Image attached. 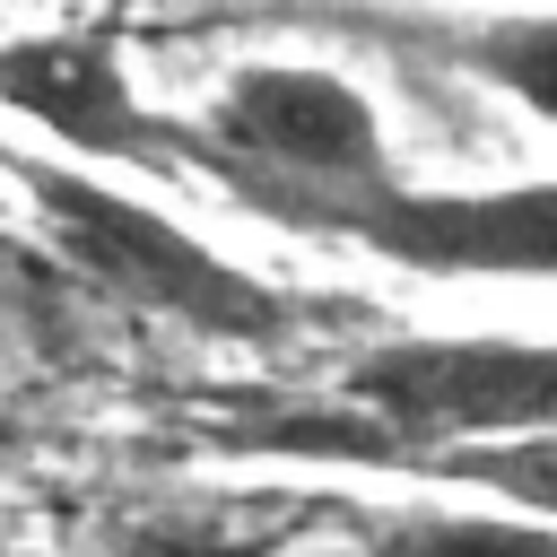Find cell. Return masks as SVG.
I'll return each mask as SVG.
<instances>
[{"mask_svg": "<svg viewBox=\"0 0 557 557\" xmlns=\"http://www.w3.org/2000/svg\"><path fill=\"white\" fill-rule=\"evenodd\" d=\"M287 461L392 470L435 444L557 435V339H383L339 374V400L287 409Z\"/></svg>", "mask_w": 557, "mask_h": 557, "instance_id": "1", "label": "cell"}, {"mask_svg": "<svg viewBox=\"0 0 557 557\" xmlns=\"http://www.w3.org/2000/svg\"><path fill=\"white\" fill-rule=\"evenodd\" d=\"M183 165L226 183L244 209L278 218L287 235H322L366 191L400 183L374 104L339 70L305 61H244L200 122H183Z\"/></svg>", "mask_w": 557, "mask_h": 557, "instance_id": "2", "label": "cell"}, {"mask_svg": "<svg viewBox=\"0 0 557 557\" xmlns=\"http://www.w3.org/2000/svg\"><path fill=\"white\" fill-rule=\"evenodd\" d=\"M9 174L26 183L52 252L104 287L113 305H139L157 322H183L200 339H235V348H278L313 322V305L261 287L252 270H235L226 252H209L200 235H183L165 209L96 183L78 157H9Z\"/></svg>", "mask_w": 557, "mask_h": 557, "instance_id": "3", "label": "cell"}, {"mask_svg": "<svg viewBox=\"0 0 557 557\" xmlns=\"http://www.w3.org/2000/svg\"><path fill=\"white\" fill-rule=\"evenodd\" d=\"M322 244H357L418 278H557V174L496 191L383 183L357 209H339Z\"/></svg>", "mask_w": 557, "mask_h": 557, "instance_id": "4", "label": "cell"}, {"mask_svg": "<svg viewBox=\"0 0 557 557\" xmlns=\"http://www.w3.org/2000/svg\"><path fill=\"white\" fill-rule=\"evenodd\" d=\"M0 104L61 139L78 165H139V174H191L183 165V122L139 104L113 35L61 26V35H17L0 44Z\"/></svg>", "mask_w": 557, "mask_h": 557, "instance_id": "5", "label": "cell"}, {"mask_svg": "<svg viewBox=\"0 0 557 557\" xmlns=\"http://www.w3.org/2000/svg\"><path fill=\"white\" fill-rule=\"evenodd\" d=\"M331 505V496H322ZM357 557H557V522L531 513H444V505H331Z\"/></svg>", "mask_w": 557, "mask_h": 557, "instance_id": "6", "label": "cell"}, {"mask_svg": "<svg viewBox=\"0 0 557 557\" xmlns=\"http://www.w3.org/2000/svg\"><path fill=\"white\" fill-rule=\"evenodd\" d=\"M426 52L453 61L461 78L531 104L540 122H557V17H470V26H435Z\"/></svg>", "mask_w": 557, "mask_h": 557, "instance_id": "7", "label": "cell"}, {"mask_svg": "<svg viewBox=\"0 0 557 557\" xmlns=\"http://www.w3.org/2000/svg\"><path fill=\"white\" fill-rule=\"evenodd\" d=\"M313 522H331L322 496H296V505H226V513H157L139 531H122L113 557H278Z\"/></svg>", "mask_w": 557, "mask_h": 557, "instance_id": "8", "label": "cell"}, {"mask_svg": "<svg viewBox=\"0 0 557 557\" xmlns=\"http://www.w3.org/2000/svg\"><path fill=\"white\" fill-rule=\"evenodd\" d=\"M392 470L409 479H453V487H487L496 505L557 522V435H496V444H435V453H400Z\"/></svg>", "mask_w": 557, "mask_h": 557, "instance_id": "9", "label": "cell"}]
</instances>
